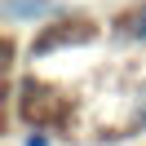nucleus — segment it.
I'll use <instances>...</instances> for the list:
<instances>
[{
    "instance_id": "nucleus-1",
    "label": "nucleus",
    "mask_w": 146,
    "mask_h": 146,
    "mask_svg": "<svg viewBox=\"0 0 146 146\" xmlns=\"http://www.w3.org/2000/svg\"><path fill=\"white\" fill-rule=\"evenodd\" d=\"M44 9H49V0H9L5 5L9 18H18V13H44Z\"/></svg>"
},
{
    "instance_id": "nucleus-2",
    "label": "nucleus",
    "mask_w": 146,
    "mask_h": 146,
    "mask_svg": "<svg viewBox=\"0 0 146 146\" xmlns=\"http://www.w3.org/2000/svg\"><path fill=\"white\" fill-rule=\"evenodd\" d=\"M133 36H142V40H146V5L133 13Z\"/></svg>"
}]
</instances>
